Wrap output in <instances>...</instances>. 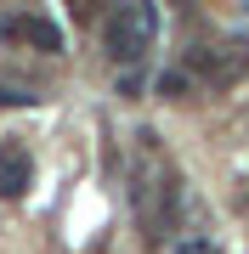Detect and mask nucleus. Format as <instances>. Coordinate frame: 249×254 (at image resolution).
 <instances>
[{
    "instance_id": "1",
    "label": "nucleus",
    "mask_w": 249,
    "mask_h": 254,
    "mask_svg": "<svg viewBox=\"0 0 249 254\" xmlns=\"http://www.w3.org/2000/svg\"><path fill=\"white\" fill-rule=\"evenodd\" d=\"M153 40L142 34V23H136V11H119V17L108 23V57L113 63H136L142 51H148Z\"/></svg>"
},
{
    "instance_id": "2",
    "label": "nucleus",
    "mask_w": 249,
    "mask_h": 254,
    "mask_svg": "<svg viewBox=\"0 0 249 254\" xmlns=\"http://www.w3.org/2000/svg\"><path fill=\"white\" fill-rule=\"evenodd\" d=\"M28 181H34L28 153H23V147H0V198H23Z\"/></svg>"
},
{
    "instance_id": "3",
    "label": "nucleus",
    "mask_w": 249,
    "mask_h": 254,
    "mask_svg": "<svg viewBox=\"0 0 249 254\" xmlns=\"http://www.w3.org/2000/svg\"><path fill=\"white\" fill-rule=\"evenodd\" d=\"M11 34L17 40H28L34 51H46V57H57L63 51V28L57 23H46V17H23V23H11Z\"/></svg>"
},
{
    "instance_id": "4",
    "label": "nucleus",
    "mask_w": 249,
    "mask_h": 254,
    "mask_svg": "<svg viewBox=\"0 0 249 254\" xmlns=\"http://www.w3.org/2000/svg\"><path fill=\"white\" fill-rule=\"evenodd\" d=\"M244 68H249V40H232L227 57H215V85H232V79H244Z\"/></svg>"
},
{
    "instance_id": "5",
    "label": "nucleus",
    "mask_w": 249,
    "mask_h": 254,
    "mask_svg": "<svg viewBox=\"0 0 249 254\" xmlns=\"http://www.w3.org/2000/svg\"><path fill=\"white\" fill-rule=\"evenodd\" d=\"M187 91H193V79H187V73H175V68L165 73V79H159V96H170V102H181Z\"/></svg>"
},
{
    "instance_id": "6",
    "label": "nucleus",
    "mask_w": 249,
    "mask_h": 254,
    "mask_svg": "<svg viewBox=\"0 0 249 254\" xmlns=\"http://www.w3.org/2000/svg\"><path fill=\"white\" fill-rule=\"evenodd\" d=\"M119 96H125V102H130V96H142V73H136V68L119 73Z\"/></svg>"
},
{
    "instance_id": "7",
    "label": "nucleus",
    "mask_w": 249,
    "mask_h": 254,
    "mask_svg": "<svg viewBox=\"0 0 249 254\" xmlns=\"http://www.w3.org/2000/svg\"><path fill=\"white\" fill-rule=\"evenodd\" d=\"M23 102H34V96H23V91H6V85H0V108H23Z\"/></svg>"
}]
</instances>
